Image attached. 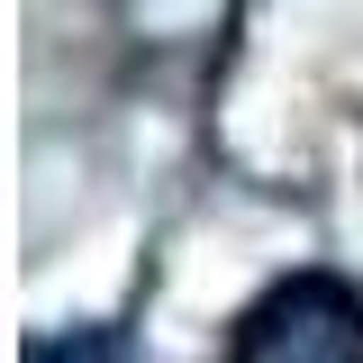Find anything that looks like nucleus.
<instances>
[{"label": "nucleus", "instance_id": "nucleus-1", "mask_svg": "<svg viewBox=\"0 0 363 363\" xmlns=\"http://www.w3.org/2000/svg\"><path fill=\"white\" fill-rule=\"evenodd\" d=\"M227 363H363V291L345 272H291L227 327Z\"/></svg>", "mask_w": 363, "mask_h": 363}, {"label": "nucleus", "instance_id": "nucleus-2", "mask_svg": "<svg viewBox=\"0 0 363 363\" xmlns=\"http://www.w3.org/2000/svg\"><path fill=\"white\" fill-rule=\"evenodd\" d=\"M128 345H118V327H73V336H37L28 345V363H118Z\"/></svg>", "mask_w": 363, "mask_h": 363}]
</instances>
